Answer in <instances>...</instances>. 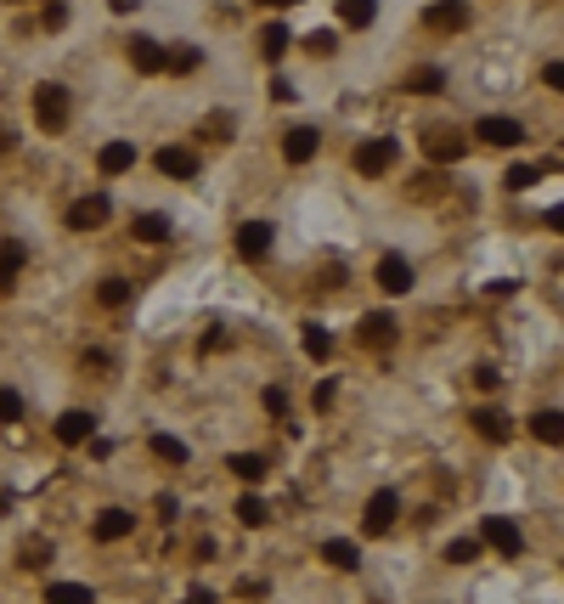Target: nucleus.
Segmentation results:
<instances>
[{
    "label": "nucleus",
    "mask_w": 564,
    "mask_h": 604,
    "mask_svg": "<svg viewBox=\"0 0 564 604\" xmlns=\"http://www.w3.org/2000/svg\"><path fill=\"white\" fill-rule=\"evenodd\" d=\"M479 543H491L503 559H519L525 554V536H519V526L508 514H486V526H479Z\"/></svg>",
    "instance_id": "1"
},
{
    "label": "nucleus",
    "mask_w": 564,
    "mask_h": 604,
    "mask_svg": "<svg viewBox=\"0 0 564 604\" xmlns=\"http://www.w3.org/2000/svg\"><path fill=\"white\" fill-rule=\"evenodd\" d=\"M34 124L57 136L62 124H68V91H62V86H40L34 91Z\"/></svg>",
    "instance_id": "2"
},
{
    "label": "nucleus",
    "mask_w": 564,
    "mask_h": 604,
    "mask_svg": "<svg viewBox=\"0 0 564 604\" xmlns=\"http://www.w3.org/2000/svg\"><path fill=\"white\" fill-rule=\"evenodd\" d=\"M395 153H401V148H395L389 136H372V141H362V148L350 153V164H356V176H384L395 164Z\"/></svg>",
    "instance_id": "3"
},
{
    "label": "nucleus",
    "mask_w": 564,
    "mask_h": 604,
    "mask_svg": "<svg viewBox=\"0 0 564 604\" xmlns=\"http://www.w3.org/2000/svg\"><path fill=\"white\" fill-rule=\"evenodd\" d=\"M474 136L486 141V148H519V141H525V124H519V119H503V113H491V119H479V124H474Z\"/></svg>",
    "instance_id": "4"
},
{
    "label": "nucleus",
    "mask_w": 564,
    "mask_h": 604,
    "mask_svg": "<svg viewBox=\"0 0 564 604\" xmlns=\"http://www.w3.org/2000/svg\"><path fill=\"white\" fill-rule=\"evenodd\" d=\"M395 514H401V497H395L389 486H379L367 497V536H384L395 526Z\"/></svg>",
    "instance_id": "5"
},
{
    "label": "nucleus",
    "mask_w": 564,
    "mask_h": 604,
    "mask_svg": "<svg viewBox=\"0 0 564 604\" xmlns=\"http://www.w3.org/2000/svg\"><path fill=\"white\" fill-rule=\"evenodd\" d=\"M424 153H429L434 164H457L469 148H463V136H457V131H446V124H429V131H424Z\"/></svg>",
    "instance_id": "6"
},
{
    "label": "nucleus",
    "mask_w": 564,
    "mask_h": 604,
    "mask_svg": "<svg viewBox=\"0 0 564 604\" xmlns=\"http://www.w3.org/2000/svg\"><path fill=\"white\" fill-rule=\"evenodd\" d=\"M271 243H277L271 221H243V226H237V255H243V260H265Z\"/></svg>",
    "instance_id": "7"
},
{
    "label": "nucleus",
    "mask_w": 564,
    "mask_h": 604,
    "mask_svg": "<svg viewBox=\"0 0 564 604\" xmlns=\"http://www.w3.org/2000/svg\"><path fill=\"white\" fill-rule=\"evenodd\" d=\"M317 148H322V131H317V124H294V131L282 136V158L288 164H310V158H317Z\"/></svg>",
    "instance_id": "8"
},
{
    "label": "nucleus",
    "mask_w": 564,
    "mask_h": 604,
    "mask_svg": "<svg viewBox=\"0 0 564 604\" xmlns=\"http://www.w3.org/2000/svg\"><path fill=\"white\" fill-rule=\"evenodd\" d=\"M108 215H113V203L102 193H91V198H79L68 210V226H74V232H96V226H108Z\"/></svg>",
    "instance_id": "9"
},
{
    "label": "nucleus",
    "mask_w": 564,
    "mask_h": 604,
    "mask_svg": "<svg viewBox=\"0 0 564 604\" xmlns=\"http://www.w3.org/2000/svg\"><path fill=\"white\" fill-rule=\"evenodd\" d=\"M372 277H379L384 294H407L412 288V266H407V255H384L379 266H372Z\"/></svg>",
    "instance_id": "10"
},
{
    "label": "nucleus",
    "mask_w": 564,
    "mask_h": 604,
    "mask_svg": "<svg viewBox=\"0 0 564 604\" xmlns=\"http://www.w3.org/2000/svg\"><path fill=\"white\" fill-rule=\"evenodd\" d=\"M57 441L62 446H85V441H96V419H91V412H62V419H57Z\"/></svg>",
    "instance_id": "11"
},
{
    "label": "nucleus",
    "mask_w": 564,
    "mask_h": 604,
    "mask_svg": "<svg viewBox=\"0 0 564 604\" xmlns=\"http://www.w3.org/2000/svg\"><path fill=\"white\" fill-rule=\"evenodd\" d=\"M356 339H362L367 350H389V345H395V317H389V311H372V317H362Z\"/></svg>",
    "instance_id": "12"
},
{
    "label": "nucleus",
    "mask_w": 564,
    "mask_h": 604,
    "mask_svg": "<svg viewBox=\"0 0 564 604\" xmlns=\"http://www.w3.org/2000/svg\"><path fill=\"white\" fill-rule=\"evenodd\" d=\"M130 531H136V514H124V509H102V514H96V526H91L96 543H124Z\"/></svg>",
    "instance_id": "13"
},
{
    "label": "nucleus",
    "mask_w": 564,
    "mask_h": 604,
    "mask_svg": "<svg viewBox=\"0 0 564 604\" xmlns=\"http://www.w3.org/2000/svg\"><path fill=\"white\" fill-rule=\"evenodd\" d=\"M153 164H158L170 181H192V176H198V153H192V148H158Z\"/></svg>",
    "instance_id": "14"
},
{
    "label": "nucleus",
    "mask_w": 564,
    "mask_h": 604,
    "mask_svg": "<svg viewBox=\"0 0 564 604\" xmlns=\"http://www.w3.org/2000/svg\"><path fill=\"white\" fill-rule=\"evenodd\" d=\"M474 429L486 435V441H497V446H503L508 435H514V419H508L503 407H479V412H474Z\"/></svg>",
    "instance_id": "15"
},
{
    "label": "nucleus",
    "mask_w": 564,
    "mask_h": 604,
    "mask_svg": "<svg viewBox=\"0 0 564 604\" xmlns=\"http://www.w3.org/2000/svg\"><path fill=\"white\" fill-rule=\"evenodd\" d=\"M322 559H327L333 571H356V565H362V548L350 543V536H327V543H322Z\"/></svg>",
    "instance_id": "16"
},
{
    "label": "nucleus",
    "mask_w": 564,
    "mask_h": 604,
    "mask_svg": "<svg viewBox=\"0 0 564 604\" xmlns=\"http://www.w3.org/2000/svg\"><path fill=\"white\" fill-rule=\"evenodd\" d=\"M130 62H136V74H158L164 68V46H158V40H148V34H136L130 40Z\"/></svg>",
    "instance_id": "17"
},
{
    "label": "nucleus",
    "mask_w": 564,
    "mask_h": 604,
    "mask_svg": "<svg viewBox=\"0 0 564 604\" xmlns=\"http://www.w3.org/2000/svg\"><path fill=\"white\" fill-rule=\"evenodd\" d=\"M429 23L434 29H469V6H463V0H434V6H429Z\"/></svg>",
    "instance_id": "18"
},
{
    "label": "nucleus",
    "mask_w": 564,
    "mask_h": 604,
    "mask_svg": "<svg viewBox=\"0 0 564 604\" xmlns=\"http://www.w3.org/2000/svg\"><path fill=\"white\" fill-rule=\"evenodd\" d=\"M130 238L136 243H170V215H136L130 221Z\"/></svg>",
    "instance_id": "19"
},
{
    "label": "nucleus",
    "mask_w": 564,
    "mask_h": 604,
    "mask_svg": "<svg viewBox=\"0 0 564 604\" xmlns=\"http://www.w3.org/2000/svg\"><path fill=\"white\" fill-rule=\"evenodd\" d=\"M531 435H536L542 446H559V441H564V419H559V407H542L536 419H531Z\"/></svg>",
    "instance_id": "20"
},
{
    "label": "nucleus",
    "mask_w": 564,
    "mask_h": 604,
    "mask_svg": "<svg viewBox=\"0 0 564 604\" xmlns=\"http://www.w3.org/2000/svg\"><path fill=\"white\" fill-rule=\"evenodd\" d=\"M379 17V0H339V23L345 29H372Z\"/></svg>",
    "instance_id": "21"
},
{
    "label": "nucleus",
    "mask_w": 564,
    "mask_h": 604,
    "mask_svg": "<svg viewBox=\"0 0 564 604\" xmlns=\"http://www.w3.org/2000/svg\"><path fill=\"white\" fill-rule=\"evenodd\" d=\"M300 345H305L310 362H327V356H333V339H327L322 322H305V328H300Z\"/></svg>",
    "instance_id": "22"
},
{
    "label": "nucleus",
    "mask_w": 564,
    "mask_h": 604,
    "mask_svg": "<svg viewBox=\"0 0 564 604\" xmlns=\"http://www.w3.org/2000/svg\"><path fill=\"white\" fill-rule=\"evenodd\" d=\"M226 469H232L237 481H248V486H255V481H265V469H271V464H265L260 452H237V457H226Z\"/></svg>",
    "instance_id": "23"
},
{
    "label": "nucleus",
    "mask_w": 564,
    "mask_h": 604,
    "mask_svg": "<svg viewBox=\"0 0 564 604\" xmlns=\"http://www.w3.org/2000/svg\"><path fill=\"white\" fill-rule=\"evenodd\" d=\"M46 604H96V593L85 581H51L46 588Z\"/></svg>",
    "instance_id": "24"
},
{
    "label": "nucleus",
    "mask_w": 564,
    "mask_h": 604,
    "mask_svg": "<svg viewBox=\"0 0 564 604\" xmlns=\"http://www.w3.org/2000/svg\"><path fill=\"white\" fill-rule=\"evenodd\" d=\"M237 519H243V526H255V531H260L265 519H271V503H265L260 491H243V497H237Z\"/></svg>",
    "instance_id": "25"
},
{
    "label": "nucleus",
    "mask_w": 564,
    "mask_h": 604,
    "mask_svg": "<svg viewBox=\"0 0 564 604\" xmlns=\"http://www.w3.org/2000/svg\"><path fill=\"white\" fill-rule=\"evenodd\" d=\"M130 164H136V148H130V141H108V148H102V170H108V176H124Z\"/></svg>",
    "instance_id": "26"
},
{
    "label": "nucleus",
    "mask_w": 564,
    "mask_h": 604,
    "mask_svg": "<svg viewBox=\"0 0 564 604\" xmlns=\"http://www.w3.org/2000/svg\"><path fill=\"white\" fill-rule=\"evenodd\" d=\"M164 68H170V74H198L203 68V51L198 46H175V51H164Z\"/></svg>",
    "instance_id": "27"
},
{
    "label": "nucleus",
    "mask_w": 564,
    "mask_h": 604,
    "mask_svg": "<svg viewBox=\"0 0 564 604\" xmlns=\"http://www.w3.org/2000/svg\"><path fill=\"white\" fill-rule=\"evenodd\" d=\"M441 86H446V74H441V68H417V74L407 79V91H412V96H434Z\"/></svg>",
    "instance_id": "28"
},
{
    "label": "nucleus",
    "mask_w": 564,
    "mask_h": 604,
    "mask_svg": "<svg viewBox=\"0 0 564 604\" xmlns=\"http://www.w3.org/2000/svg\"><path fill=\"white\" fill-rule=\"evenodd\" d=\"M153 457L158 464H186V441H175V435H153Z\"/></svg>",
    "instance_id": "29"
},
{
    "label": "nucleus",
    "mask_w": 564,
    "mask_h": 604,
    "mask_svg": "<svg viewBox=\"0 0 564 604\" xmlns=\"http://www.w3.org/2000/svg\"><path fill=\"white\" fill-rule=\"evenodd\" d=\"M288 40H294V34H288V23L277 17V23L260 34V51H265V57H282V51H288Z\"/></svg>",
    "instance_id": "30"
},
{
    "label": "nucleus",
    "mask_w": 564,
    "mask_h": 604,
    "mask_svg": "<svg viewBox=\"0 0 564 604\" xmlns=\"http://www.w3.org/2000/svg\"><path fill=\"white\" fill-rule=\"evenodd\" d=\"M96 300H102V305H108V311H119L124 300H130V283H124V277H108V283H102V288H96Z\"/></svg>",
    "instance_id": "31"
},
{
    "label": "nucleus",
    "mask_w": 564,
    "mask_h": 604,
    "mask_svg": "<svg viewBox=\"0 0 564 604\" xmlns=\"http://www.w3.org/2000/svg\"><path fill=\"white\" fill-rule=\"evenodd\" d=\"M446 559L452 565H474L479 559V536H457V543H446Z\"/></svg>",
    "instance_id": "32"
},
{
    "label": "nucleus",
    "mask_w": 564,
    "mask_h": 604,
    "mask_svg": "<svg viewBox=\"0 0 564 604\" xmlns=\"http://www.w3.org/2000/svg\"><path fill=\"white\" fill-rule=\"evenodd\" d=\"M536 181H542L536 164H514V170H508V186H514V193H525V186H536Z\"/></svg>",
    "instance_id": "33"
},
{
    "label": "nucleus",
    "mask_w": 564,
    "mask_h": 604,
    "mask_svg": "<svg viewBox=\"0 0 564 604\" xmlns=\"http://www.w3.org/2000/svg\"><path fill=\"white\" fill-rule=\"evenodd\" d=\"M333 46H339V34H327V29H317V34H305V51H310V57H327Z\"/></svg>",
    "instance_id": "34"
},
{
    "label": "nucleus",
    "mask_w": 564,
    "mask_h": 604,
    "mask_svg": "<svg viewBox=\"0 0 564 604\" xmlns=\"http://www.w3.org/2000/svg\"><path fill=\"white\" fill-rule=\"evenodd\" d=\"M0 419H6V424L23 419V395H17V390H0Z\"/></svg>",
    "instance_id": "35"
},
{
    "label": "nucleus",
    "mask_w": 564,
    "mask_h": 604,
    "mask_svg": "<svg viewBox=\"0 0 564 604\" xmlns=\"http://www.w3.org/2000/svg\"><path fill=\"white\" fill-rule=\"evenodd\" d=\"M17 266H23V243H0V272L17 277Z\"/></svg>",
    "instance_id": "36"
},
{
    "label": "nucleus",
    "mask_w": 564,
    "mask_h": 604,
    "mask_svg": "<svg viewBox=\"0 0 564 604\" xmlns=\"http://www.w3.org/2000/svg\"><path fill=\"white\" fill-rule=\"evenodd\" d=\"M260 401H265V412H271V419H282V412H288V390H277V384H271V390L260 395Z\"/></svg>",
    "instance_id": "37"
},
{
    "label": "nucleus",
    "mask_w": 564,
    "mask_h": 604,
    "mask_svg": "<svg viewBox=\"0 0 564 604\" xmlns=\"http://www.w3.org/2000/svg\"><path fill=\"white\" fill-rule=\"evenodd\" d=\"M203 136H232V113H209L203 119Z\"/></svg>",
    "instance_id": "38"
},
{
    "label": "nucleus",
    "mask_w": 564,
    "mask_h": 604,
    "mask_svg": "<svg viewBox=\"0 0 564 604\" xmlns=\"http://www.w3.org/2000/svg\"><path fill=\"white\" fill-rule=\"evenodd\" d=\"M40 17H46V29H68V6H62V0H51Z\"/></svg>",
    "instance_id": "39"
},
{
    "label": "nucleus",
    "mask_w": 564,
    "mask_h": 604,
    "mask_svg": "<svg viewBox=\"0 0 564 604\" xmlns=\"http://www.w3.org/2000/svg\"><path fill=\"white\" fill-rule=\"evenodd\" d=\"M46 559H51V543H29L23 548V565H46Z\"/></svg>",
    "instance_id": "40"
},
{
    "label": "nucleus",
    "mask_w": 564,
    "mask_h": 604,
    "mask_svg": "<svg viewBox=\"0 0 564 604\" xmlns=\"http://www.w3.org/2000/svg\"><path fill=\"white\" fill-rule=\"evenodd\" d=\"M474 384H479V390H497L503 379H497V367H474Z\"/></svg>",
    "instance_id": "41"
},
{
    "label": "nucleus",
    "mask_w": 564,
    "mask_h": 604,
    "mask_svg": "<svg viewBox=\"0 0 564 604\" xmlns=\"http://www.w3.org/2000/svg\"><path fill=\"white\" fill-rule=\"evenodd\" d=\"M333 395H339V390H333V379H322V384H317V395H310V401H317V407H333Z\"/></svg>",
    "instance_id": "42"
},
{
    "label": "nucleus",
    "mask_w": 564,
    "mask_h": 604,
    "mask_svg": "<svg viewBox=\"0 0 564 604\" xmlns=\"http://www.w3.org/2000/svg\"><path fill=\"white\" fill-rule=\"evenodd\" d=\"M542 79H548V86L559 91V86H564V62H548V68H542Z\"/></svg>",
    "instance_id": "43"
},
{
    "label": "nucleus",
    "mask_w": 564,
    "mask_h": 604,
    "mask_svg": "<svg viewBox=\"0 0 564 604\" xmlns=\"http://www.w3.org/2000/svg\"><path fill=\"white\" fill-rule=\"evenodd\" d=\"M186 604H220V599L209 593V588H192V593H186Z\"/></svg>",
    "instance_id": "44"
},
{
    "label": "nucleus",
    "mask_w": 564,
    "mask_h": 604,
    "mask_svg": "<svg viewBox=\"0 0 564 604\" xmlns=\"http://www.w3.org/2000/svg\"><path fill=\"white\" fill-rule=\"evenodd\" d=\"M108 6H113V12H136V0H108Z\"/></svg>",
    "instance_id": "45"
},
{
    "label": "nucleus",
    "mask_w": 564,
    "mask_h": 604,
    "mask_svg": "<svg viewBox=\"0 0 564 604\" xmlns=\"http://www.w3.org/2000/svg\"><path fill=\"white\" fill-rule=\"evenodd\" d=\"M6 288H12V277H6V272H0V294H6Z\"/></svg>",
    "instance_id": "46"
},
{
    "label": "nucleus",
    "mask_w": 564,
    "mask_h": 604,
    "mask_svg": "<svg viewBox=\"0 0 564 604\" xmlns=\"http://www.w3.org/2000/svg\"><path fill=\"white\" fill-rule=\"evenodd\" d=\"M260 6H282V0H260Z\"/></svg>",
    "instance_id": "47"
},
{
    "label": "nucleus",
    "mask_w": 564,
    "mask_h": 604,
    "mask_svg": "<svg viewBox=\"0 0 564 604\" xmlns=\"http://www.w3.org/2000/svg\"><path fill=\"white\" fill-rule=\"evenodd\" d=\"M282 6H300V0H282Z\"/></svg>",
    "instance_id": "48"
}]
</instances>
